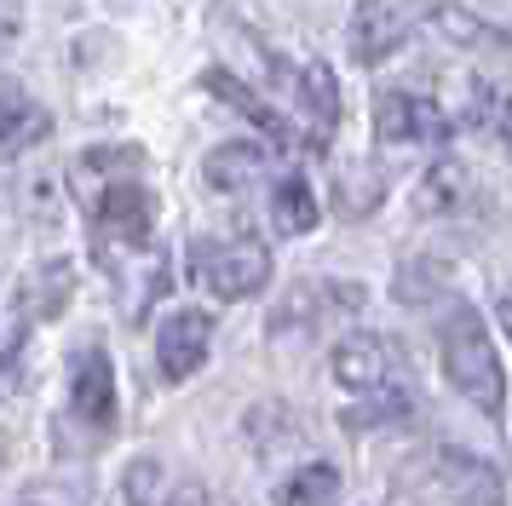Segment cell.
I'll return each mask as SVG.
<instances>
[{
	"label": "cell",
	"instance_id": "1",
	"mask_svg": "<svg viewBox=\"0 0 512 506\" xmlns=\"http://www.w3.org/2000/svg\"><path fill=\"white\" fill-rule=\"evenodd\" d=\"M438 357H443V374L449 386L461 391L472 409H484L489 420L507 414V368H501V351L489 340V328L478 311L455 305L438 328Z\"/></svg>",
	"mask_w": 512,
	"mask_h": 506
},
{
	"label": "cell",
	"instance_id": "2",
	"mask_svg": "<svg viewBox=\"0 0 512 506\" xmlns=\"http://www.w3.org/2000/svg\"><path fill=\"white\" fill-rule=\"evenodd\" d=\"M190 265H196V282L208 288L213 299H254L265 294L271 282V248L236 230V236H208L190 248Z\"/></svg>",
	"mask_w": 512,
	"mask_h": 506
},
{
	"label": "cell",
	"instance_id": "3",
	"mask_svg": "<svg viewBox=\"0 0 512 506\" xmlns=\"http://www.w3.org/2000/svg\"><path fill=\"white\" fill-rule=\"evenodd\" d=\"M93 225H98V253L156 248V196L144 190V179H104V190H93Z\"/></svg>",
	"mask_w": 512,
	"mask_h": 506
},
{
	"label": "cell",
	"instance_id": "4",
	"mask_svg": "<svg viewBox=\"0 0 512 506\" xmlns=\"http://www.w3.org/2000/svg\"><path fill=\"white\" fill-rule=\"evenodd\" d=\"M420 23V6L415 0H357V12H351V58L357 64H386L397 46L415 35Z\"/></svg>",
	"mask_w": 512,
	"mask_h": 506
},
{
	"label": "cell",
	"instance_id": "5",
	"mask_svg": "<svg viewBox=\"0 0 512 506\" xmlns=\"http://www.w3.org/2000/svg\"><path fill=\"white\" fill-rule=\"evenodd\" d=\"M70 414L98 437L116 432V368L98 345H81L70 363Z\"/></svg>",
	"mask_w": 512,
	"mask_h": 506
},
{
	"label": "cell",
	"instance_id": "6",
	"mask_svg": "<svg viewBox=\"0 0 512 506\" xmlns=\"http://www.w3.org/2000/svg\"><path fill=\"white\" fill-rule=\"evenodd\" d=\"M374 127L392 144H420V138H449V115L426 92L386 87V92H374Z\"/></svg>",
	"mask_w": 512,
	"mask_h": 506
},
{
	"label": "cell",
	"instance_id": "7",
	"mask_svg": "<svg viewBox=\"0 0 512 506\" xmlns=\"http://www.w3.org/2000/svg\"><path fill=\"white\" fill-rule=\"evenodd\" d=\"M397 368H403V351H397V340H386V334H346V340L334 345V380L346 391L392 386Z\"/></svg>",
	"mask_w": 512,
	"mask_h": 506
},
{
	"label": "cell",
	"instance_id": "8",
	"mask_svg": "<svg viewBox=\"0 0 512 506\" xmlns=\"http://www.w3.org/2000/svg\"><path fill=\"white\" fill-rule=\"evenodd\" d=\"M208 345H213L208 311H173V317L156 328V363H162L167 380H190L196 368L208 363Z\"/></svg>",
	"mask_w": 512,
	"mask_h": 506
},
{
	"label": "cell",
	"instance_id": "9",
	"mask_svg": "<svg viewBox=\"0 0 512 506\" xmlns=\"http://www.w3.org/2000/svg\"><path fill=\"white\" fill-rule=\"evenodd\" d=\"M265 167H271V150H265V144H254V138H231V144L208 150V161H202V184H208L213 196H236V190H248Z\"/></svg>",
	"mask_w": 512,
	"mask_h": 506
},
{
	"label": "cell",
	"instance_id": "10",
	"mask_svg": "<svg viewBox=\"0 0 512 506\" xmlns=\"http://www.w3.org/2000/svg\"><path fill=\"white\" fill-rule=\"evenodd\" d=\"M438 472H443L449 495L461 506H501L507 501L501 472H495L489 460H472V455H461V449H438Z\"/></svg>",
	"mask_w": 512,
	"mask_h": 506
},
{
	"label": "cell",
	"instance_id": "11",
	"mask_svg": "<svg viewBox=\"0 0 512 506\" xmlns=\"http://www.w3.org/2000/svg\"><path fill=\"white\" fill-rule=\"evenodd\" d=\"M70 294H75L70 259H47V265H35V271L24 276V288H18V311H24L29 322H47V317H58V311L70 305Z\"/></svg>",
	"mask_w": 512,
	"mask_h": 506
},
{
	"label": "cell",
	"instance_id": "12",
	"mask_svg": "<svg viewBox=\"0 0 512 506\" xmlns=\"http://www.w3.org/2000/svg\"><path fill=\"white\" fill-rule=\"evenodd\" d=\"M202 87H208L213 98H225L231 110H242V115H248V121L259 127V133L271 138V144H282V150L294 144V127H288V115H277L271 104H265V98H259V92L242 87L236 75H225V69H208V75H202Z\"/></svg>",
	"mask_w": 512,
	"mask_h": 506
},
{
	"label": "cell",
	"instance_id": "13",
	"mask_svg": "<svg viewBox=\"0 0 512 506\" xmlns=\"http://www.w3.org/2000/svg\"><path fill=\"white\" fill-rule=\"evenodd\" d=\"M47 133H52V115L41 110L35 98H24V92H6V98H0V161L35 150Z\"/></svg>",
	"mask_w": 512,
	"mask_h": 506
},
{
	"label": "cell",
	"instance_id": "14",
	"mask_svg": "<svg viewBox=\"0 0 512 506\" xmlns=\"http://www.w3.org/2000/svg\"><path fill=\"white\" fill-rule=\"evenodd\" d=\"M271 501L277 506H328V501H340V466H334V460H305L300 472H288V478L271 489Z\"/></svg>",
	"mask_w": 512,
	"mask_h": 506
},
{
	"label": "cell",
	"instance_id": "15",
	"mask_svg": "<svg viewBox=\"0 0 512 506\" xmlns=\"http://www.w3.org/2000/svg\"><path fill=\"white\" fill-rule=\"evenodd\" d=\"M277 75L288 81L282 92H294L300 104H311V115H317V127H334L340 121V87H334V75H328V64H305V69H288L277 64Z\"/></svg>",
	"mask_w": 512,
	"mask_h": 506
},
{
	"label": "cell",
	"instance_id": "16",
	"mask_svg": "<svg viewBox=\"0 0 512 506\" xmlns=\"http://www.w3.org/2000/svg\"><path fill=\"white\" fill-rule=\"evenodd\" d=\"M271 219H277L282 236H311L317 230V196H311V184L300 173H288V179L271 190Z\"/></svg>",
	"mask_w": 512,
	"mask_h": 506
},
{
	"label": "cell",
	"instance_id": "17",
	"mask_svg": "<svg viewBox=\"0 0 512 506\" xmlns=\"http://www.w3.org/2000/svg\"><path fill=\"white\" fill-rule=\"evenodd\" d=\"M426 18H432V29H438L443 41H455V46H489V52L507 46V29H501V23L472 18V12H461V6H432Z\"/></svg>",
	"mask_w": 512,
	"mask_h": 506
},
{
	"label": "cell",
	"instance_id": "18",
	"mask_svg": "<svg viewBox=\"0 0 512 506\" xmlns=\"http://www.w3.org/2000/svg\"><path fill=\"white\" fill-rule=\"evenodd\" d=\"M472 196V179H466L461 161H438V167H426L420 173V190H415V207L420 213H449L455 202Z\"/></svg>",
	"mask_w": 512,
	"mask_h": 506
},
{
	"label": "cell",
	"instance_id": "19",
	"mask_svg": "<svg viewBox=\"0 0 512 506\" xmlns=\"http://www.w3.org/2000/svg\"><path fill=\"white\" fill-rule=\"evenodd\" d=\"M415 414V391L409 386H380V391H369L363 403H351L340 420H346L351 432H369V426H380V420H409Z\"/></svg>",
	"mask_w": 512,
	"mask_h": 506
},
{
	"label": "cell",
	"instance_id": "20",
	"mask_svg": "<svg viewBox=\"0 0 512 506\" xmlns=\"http://www.w3.org/2000/svg\"><path fill=\"white\" fill-rule=\"evenodd\" d=\"M380 202H386V173L380 167H351L346 179H334V207L346 219H369Z\"/></svg>",
	"mask_w": 512,
	"mask_h": 506
},
{
	"label": "cell",
	"instance_id": "21",
	"mask_svg": "<svg viewBox=\"0 0 512 506\" xmlns=\"http://www.w3.org/2000/svg\"><path fill=\"white\" fill-rule=\"evenodd\" d=\"M449 288V265L438 259H409L403 271H397V299L403 305H426V299H438Z\"/></svg>",
	"mask_w": 512,
	"mask_h": 506
},
{
	"label": "cell",
	"instance_id": "22",
	"mask_svg": "<svg viewBox=\"0 0 512 506\" xmlns=\"http://www.w3.org/2000/svg\"><path fill=\"white\" fill-rule=\"evenodd\" d=\"M156 489H162V460L156 455L127 460V472H121V501L127 506H156Z\"/></svg>",
	"mask_w": 512,
	"mask_h": 506
},
{
	"label": "cell",
	"instance_id": "23",
	"mask_svg": "<svg viewBox=\"0 0 512 506\" xmlns=\"http://www.w3.org/2000/svg\"><path fill=\"white\" fill-rule=\"evenodd\" d=\"M466 115H472V127H484L489 138H507V98H501L495 81H478V87H472Z\"/></svg>",
	"mask_w": 512,
	"mask_h": 506
},
{
	"label": "cell",
	"instance_id": "24",
	"mask_svg": "<svg viewBox=\"0 0 512 506\" xmlns=\"http://www.w3.org/2000/svg\"><path fill=\"white\" fill-rule=\"evenodd\" d=\"M24 368H29V340L12 334V345L0 351V397H12V391L24 386Z\"/></svg>",
	"mask_w": 512,
	"mask_h": 506
},
{
	"label": "cell",
	"instance_id": "25",
	"mask_svg": "<svg viewBox=\"0 0 512 506\" xmlns=\"http://www.w3.org/2000/svg\"><path fill=\"white\" fill-rule=\"evenodd\" d=\"M156 506H208V489H202V483H179V489Z\"/></svg>",
	"mask_w": 512,
	"mask_h": 506
},
{
	"label": "cell",
	"instance_id": "26",
	"mask_svg": "<svg viewBox=\"0 0 512 506\" xmlns=\"http://www.w3.org/2000/svg\"><path fill=\"white\" fill-rule=\"evenodd\" d=\"M18 506H52V501H18Z\"/></svg>",
	"mask_w": 512,
	"mask_h": 506
}]
</instances>
